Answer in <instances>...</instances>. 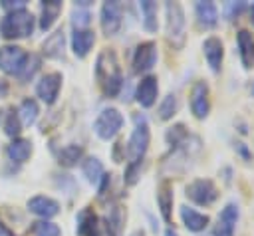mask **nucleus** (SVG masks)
Masks as SVG:
<instances>
[{
	"instance_id": "obj_8",
	"label": "nucleus",
	"mask_w": 254,
	"mask_h": 236,
	"mask_svg": "<svg viewBox=\"0 0 254 236\" xmlns=\"http://www.w3.org/2000/svg\"><path fill=\"white\" fill-rule=\"evenodd\" d=\"M189 107L194 119L202 121L210 115V87L204 79H196L189 91Z\"/></svg>"
},
{
	"instance_id": "obj_3",
	"label": "nucleus",
	"mask_w": 254,
	"mask_h": 236,
	"mask_svg": "<svg viewBox=\"0 0 254 236\" xmlns=\"http://www.w3.org/2000/svg\"><path fill=\"white\" fill-rule=\"evenodd\" d=\"M165 32L175 50H181L187 42V18L179 2H165Z\"/></svg>"
},
{
	"instance_id": "obj_25",
	"label": "nucleus",
	"mask_w": 254,
	"mask_h": 236,
	"mask_svg": "<svg viewBox=\"0 0 254 236\" xmlns=\"http://www.w3.org/2000/svg\"><path fill=\"white\" fill-rule=\"evenodd\" d=\"M8 157L16 163H24L30 159L32 155V143L28 139H14L10 145H8Z\"/></svg>"
},
{
	"instance_id": "obj_2",
	"label": "nucleus",
	"mask_w": 254,
	"mask_h": 236,
	"mask_svg": "<svg viewBox=\"0 0 254 236\" xmlns=\"http://www.w3.org/2000/svg\"><path fill=\"white\" fill-rule=\"evenodd\" d=\"M200 147H202L200 137L190 133L189 139L183 145L173 147L169 151V155L163 157V161H161V175L163 177H179V175H185L190 169L194 157L200 153Z\"/></svg>"
},
{
	"instance_id": "obj_40",
	"label": "nucleus",
	"mask_w": 254,
	"mask_h": 236,
	"mask_svg": "<svg viewBox=\"0 0 254 236\" xmlns=\"http://www.w3.org/2000/svg\"><path fill=\"white\" fill-rule=\"evenodd\" d=\"M24 0H18V2H12V0H2V8L4 10H8V12H12V10H20V8H24Z\"/></svg>"
},
{
	"instance_id": "obj_24",
	"label": "nucleus",
	"mask_w": 254,
	"mask_h": 236,
	"mask_svg": "<svg viewBox=\"0 0 254 236\" xmlns=\"http://www.w3.org/2000/svg\"><path fill=\"white\" fill-rule=\"evenodd\" d=\"M62 12V2L60 0H48L42 2V16H40V30H50L54 26V22L58 20Z\"/></svg>"
},
{
	"instance_id": "obj_36",
	"label": "nucleus",
	"mask_w": 254,
	"mask_h": 236,
	"mask_svg": "<svg viewBox=\"0 0 254 236\" xmlns=\"http://www.w3.org/2000/svg\"><path fill=\"white\" fill-rule=\"evenodd\" d=\"M141 165H143V161H139V163H127V169H125V175H123V180H125L127 186L137 184V180L141 177Z\"/></svg>"
},
{
	"instance_id": "obj_32",
	"label": "nucleus",
	"mask_w": 254,
	"mask_h": 236,
	"mask_svg": "<svg viewBox=\"0 0 254 236\" xmlns=\"http://www.w3.org/2000/svg\"><path fill=\"white\" fill-rule=\"evenodd\" d=\"M246 8H248V4H246L244 0H238V2L228 0V2H224V6H222V16H224V20L234 22V20H238V18L244 14Z\"/></svg>"
},
{
	"instance_id": "obj_47",
	"label": "nucleus",
	"mask_w": 254,
	"mask_h": 236,
	"mask_svg": "<svg viewBox=\"0 0 254 236\" xmlns=\"http://www.w3.org/2000/svg\"><path fill=\"white\" fill-rule=\"evenodd\" d=\"M248 89H250V95H252V97H254V79H252V81H250V85H248Z\"/></svg>"
},
{
	"instance_id": "obj_6",
	"label": "nucleus",
	"mask_w": 254,
	"mask_h": 236,
	"mask_svg": "<svg viewBox=\"0 0 254 236\" xmlns=\"http://www.w3.org/2000/svg\"><path fill=\"white\" fill-rule=\"evenodd\" d=\"M185 196L192 204L208 208L218 200L220 192H218V186L214 184V180H210V178H192L185 186Z\"/></svg>"
},
{
	"instance_id": "obj_26",
	"label": "nucleus",
	"mask_w": 254,
	"mask_h": 236,
	"mask_svg": "<svg viewBox=\"0 0 254 236\" xmlns=\"http://www.w3.org/2000/svg\"><path fill=\"white\" fill-rule=\"evenodd\" d=\"M81 173H83V177L87 178V182L97 184L99 178L103 177V163H101L97 157H89V159H85V161L81 163Z\"/></svg>"
},
{
	"instance_id": "obj_31",
	"label": "nucleus",
	"mask_w": 254,
	"mask_h": 236,
	"mask_svg": "<svg viewBox=\"0 0 254 236\" xmlns=\"http://www.w3.org/2000/svg\"><path fill=\"white\" fill-rule=\"evenodd\" d=\"M97 214L87 206V208H83L79 214H77V234L79 236H87V232L91 230V226L97 222Z\"/></svg>"
},
{
	"instance_id": "obj_20",
	"label": "nucleus",
	"mask_w": 254,
	"mask_h": 236,
	"mask_svg": "<svg viewBox=\"0 0 254 236\" xmlns=\"http://www.w3.org/2000/svg\"><path fill=\"white\" fill-rule=\"evenodd\" d=\"M173 202H175V192L169 180H163L157 186V204H159V212L163 216V220L169 224L173 220Z\"/></svg>"
},
{
	"instance_id": "obj_10",
	"label": "nucleus",
	"mask_w": 254,
	"mask_h": 236,
	"mask_svg": "<svg viewBox=\"0 0 254 236\" xmlns=\"http://www.w3.org/2000/svg\"><path fill=\"white\" fill-rule=\"evenodd\" d=\"M202 56L208 65V69L218 75L222 71V61H224V42L218 36H208L202 42Z\"/></svg>"
},
{
	"instance_id": "obj_35",
	"label": "nucleus",
	"mask_w": 254,
	"mask_h": 236,
	"mask_svg": "<svg viewBox=\"0 0 254 236\" xmlns=\"http://www.w3.org/2000/svg\"><path fill=\"white\" fill-rule=\"evenodd\" d=\"M20 129H22V125H20L18 113H16V111H10V113L6 115V119H4V133H6L8 137H18V135H20Z\"/></svg>"
},
{
	"instance_id": "obj_5",
	"label": "nucleus",
	"mask_w": 254,
	"mask_h": 236,
	"mask_svg": "<svg viewBox=\"0 0 254 236\" xmlns=\"http://www.w3.org/2000/svg\"><path fill=\"white\" fill-rule=\"evenodd\" d=\"M0 32L8 40L30 36L34 32V16H32V12H28L26 8L8 12L0 22Z\"/></svg>"
},
{
	"instance_id": "obj_46",
	"label": "nucleus",
	"mask_w": 254,
	"mask_h": 236,
	"mask_svg": "<svg viewBox=\"0 0 254 236\" xmlns=\"http://www.w3.org/2000/svg\"><path fill=\"white\" fill-rule=\"evenodd\" d=\"M165 236H179V234H177V232H175V230H173V228L169 226V228L165 230Z\"/></svg>"
},
{
	"instance_id": "obj_1",
	"label": "nucleus",
	"mask_w": 254,
	"mask_h": 236,
	"mask_svg": "<svg viewBox=\"0 0 254 236\" xmlns=\"http://www.w3.org/2000/svg\"><path fill=\"white\" fill-rule=\"evenodd\" d=\"M95 79L105 97H117L123 87V71L113 50L99 52L95 59Z\"/></svg>"
},
{
	"instance_id": "obj_43",
	"label": "nucleus",
	"mask_w": 254,
	"mask_h": 236,
	"mask_svg": "<svg viewBox=\"0 0 254 236\" xmlns=\"http://www.w3.org/2000/svg\"><path fill=\"white\" fill-rule=\"evenodd\" d=\"M6 91H8V85H6V81H2V79H0V97H4V95H6Z\"/></svg>"
},
{
	"instance_id": "obj_22",
	"label": "nucleus",
	"mask_w": 254,
	"mask_h": 236,
	"mask_svg": "<svg viewBox=\"0 0 254 236\" xmlns=\"http://www.w3.org/2000/svg\"><path fill=\"white\" fill-rule=\"evenodd\" d=\"M64 50H65V34L62 30L50 34L44 44H42V52L46 58H52V59H58V58H64Z\"/></svg>"
},
{
	"instance_id": "obj_33",
	"label": "nucleus",
	"mask_w": 254,
	"mask_h": 236,
	"mask_svg": "<svg viewBox=\"0 0 254 236\" xmlns=\"http://www.w3.org/2000/svg\"><path fill=\"white\" fill-rule=\"evenodd\" d=\"M32 232H34V236H62L60 226H58V224H54V222H50V220L34 222Z\"/></svg>"
},
{
	"instance_id": "obj_9",
	"label": "nucleus",
	"mask_w": 254,
	"mask_h": 236,
	"mask_svg": "<svg viewBox=\"0 0 254 236\" xmlns=\"http://www.w3.org/2000/svg\"><path fill=\"white\" fill-rule=\"evenodd\" d=\"M238 218H240V206H238V202H234V200L226 202L222 206L220 214H218V220H216L214 228H212V236H234Z\"/></svg>"
},
{
	"instance_id": "obj_18",
	"label": "nucleus",
	"mask_w": 254,
	"mask_h": 236,
	"mask_svg": "<svg viewBox=\"0 0 254 236\" xmlns=\"http://www.w3.org/2000/svg\"><path fill=\"white\" fill-rule=\"evenodd\" d=\"M236 48L240 56V63L244 69H254V36L250 30L242 28L236 32Z\"/></svg>"
},
{
	"instance_id": "obj_19",
	"label": "nucleus",
	"mask_w": 254,
	"mask_h": 236,
	"mask_svg": "<svg viewBox=\"0 0 254 236\" xmlns=\"http://www.w3.org/2000/svg\"><path fill=\"white\" fill-rule=\"evenodd\" d=\"M28 210H30L32 214L42 216L44 220H48V218H52V216H56V214L60 212V204H58L54 198H50V196L38 194V196H32V198L28 200Z\"/></svg>"
},
{
	"instance_id": "obj_42",
	"label": "nucleus",
	"mask_w": 254,
	"mask_h": 236,
	"mask_svg": "<svg viewBox=\"0 0 254 236\" xmlns=\"http://www.w3.org/2000/svg\"><path fill=\"white\" fill-rule=\"evenodd\" d=\"M236 129H238V133H240V135H248V125H246V123H242V121H240Z\"/></svg>"
},
{
	"instance_id": "obj_14",
	"label": "nucleus",
	"mask_w": 254,
	"mask_h": 236,
	"mask_svg": "<svg viewBox=\"0 0 254 236\" xmlns=\"http://www.w3.org/2000/svg\"><path fill=\"white\" fill-rule=\"evenodd\" d=\"M159 97V81L155 75H145L135 87V99L143 109H149L157 103Z\"/></svg>"
},
{
	"instance_id": "obj_27",
	"label": "nucleus",
	"mask_w": 254,
	"mask_h": 236,
	"mask_svg": "<svg viewBox=\"0 0 254 236\" xmlns=\"http://www.w3.org/2000/svg\"><path fill=\"white\" fill-rule=\"evenodd\" d=\"M16 113H18L20 123H22L24 127H30V125L36 123L40 109H38V103H36L34 99H24V101L20 103V109H18Z\"/></svg>"
},
{
	"instance_id": "obj_15",
	"label": "nucleus",
	"mask_w": 254,
	"mask_h": 236,
	"mask_svg": "<svg viewBox=\"0 0 254 236\" xmlns=\"http://www.w3.org/2000/svg\"><path fill=\"white\" fill-rule=\"evenodd\" d=\"M194 16L200 28L204 30H214L218 26L220 14H218V6L212 0H196L194 2Z\"/></svg>"
},
{
	"instance_id": "obj_37",
	"label": "nucleus",
	"mask_w": 254,
	"mask_h": 236,
	"mask_svg": "<svg viewBox=\"0 0 254 236\" xmlns=\"http://www.w3.org/2000/svg\"><path fill=\"white\" fill-rule=\"evenodd\" d=\"M89 18H91V14H89L85 8H79V6H77V10H75L73 16H71V24H73L75 30H85V28L89 26Z\"/></svg>"
},
{
	"instance_id": "obj_13",
	"label": "nucleus",
	"mask_w": 254,
	"mask_h": 236,
	"mask_svg": "<svg viewBox=\"0 0 254 236\" xmlns=\"http://www.w3.org/2000/svg\"><path fill=\"white\" fill-rule=\"evenodd\" d=\"M28 54L18 46H2L0 48V69L8 75H18Z\"/></svg>"
},
{
	"instance_id": "obj_45",
	"label": "nucleus",
	"mask_w": 254,
	"mask_h": 236,
	"mask_svg": "<svg viewBox=\"0 0 254 236\" xmlns=\"http://www.w3.org/2000/svg\"><path fill=\"white\" fill-rule=\"evenodd\" d=\"M248 12H250V22H252V26H254V2L248 6Z\"/></svg>"
},
{
	"instance_id": "obj_44",
	"label": "nucleus",
	"mask_w": 254,
	"mask_h": 236,
	"mask_svg": "<svg viewBox=\"0 0 254 236\" xmlns=\"http://www.w3.org/2000/svg\"><path fill=\"white\" fill-rule=\"evenodd\" d=\"M0 236H12V232H10L2 222H0Z\"/></svg>"
},
{
	"instance_id": "obj_39",
	"label": "nucleus",
	"mask_w": 254,
	"mask_h": 236,
	"mask_svg": "<svg viewBox=\"0 0 254 236\" xmlns=\"http://www.w3.org/2000/svg\"><path fill=\"white\" fill-rule=\"evenodd\" d=\"M232 149L236 151V155L242 159V161H246V163H250L252 161V149L244 143V141H232Z\"/></svg>"
},
{
	"instance_id": "obj_38",
	"label": "nucleus",
	"mask_w": 254,
	"mask_h": 236,
	"mask_svg": "<svg viewBox=\"0 0 254 236\" xmlns=\"http://www.w3.org/2000/svg\"><path fill=\"white\" fill-rule=\"evenodd\" d=\"M87 236H115L107 218H97V222L91 226V230L87 232Z\"/></svg>"
},
{
	"instance_id": "obj_21",
	"label": "nucleus",
	"mask_w": 254,
	"mask_h": 236,
	"mask_svg": "<svg viewBox=\"0 0 254 236\" xmlns=\"http://www.w3.org/2000/svg\"><path fill=\"white\" fill-rule=\"evenodd\" d=\"M95 44V34L93 30L85 28V30H73V36H71V50L77 58H85L91 48Z\"/></svg>"
},
{
	"instance_id": "obj_17",
	"label": "nucleus",
	"mask_w": 254,
	"mask_h": 236,
	"mask_svg": "<svg viewBox=\"0 0 254 236\" xmlns=\"http://www.w3.org/2000/svg\"><path fill=\"white\" fill-rule=\"evenodd\" d=\"M60 87H62V75H60L58 71H54V73H46V75L38 81L36 93H38V97H40L46 105H52V103L56 101L58 93H60Z\"/></svg>"
},
{
	"instance_id": "obj_23",
	"label": "nucleus",
	"mask_w": 254,
	"mask_h": 236,
	"mask_svg": "<svg viewBox=\"0 0 254 236\" xmlns=\"http://www.w3.org/2000/svg\"><path fill=\"white\" fill-rule=\"evenodd\" d=\"M139 10H141V18H143V28L149 32V34H155L159 30V6L157 2H151V0H143L139 2Z\"/></svg>"
},
{
	"instance_id": "obj_34",
	"label": "nucleus",
	"mask_w": 254,
	"mask_h": 236,
	"mask_svg": "<svg viewBox=\"0 0 254 236\" xmlns=\"http://www.w3.org/2000/svg\"><path fill=\"white\" fill-rule=\"evenodd\" d=\"M38 67H40V58L34 56V54H30V56L26 58V61H24V65H22L18 77H20L22 81H28V79L34 77V73L38 71Z\"/></svg>"
},
{
	"instance_id": "obj_41",
	"label": "nucleus",
	"mask_w": 254,
	"mask_h": 236,
	"mask_svg": "<svg viewBox=\"0 0 254 236\" xmlns=\"http://www.w3.org/2000/svg\"><path fill=\"white\" fill-rule=\"evenodd\" d=\"M218 175L222 177V180H224L226 184H230V182H232V167H222Z\"/></svg>"
},
{
	"instance_id": "obj_12",
	"label": "nucleus",
	"mask_w": 254,
	"mask_h": 236,
	"mask_svg": "<svg viewBox=\"0 0 254 236\" xmlns=\"http://www.w3.org/2000/svg\"><path fill=\"white\" fill-rule=\"evenodd\" d=\"M157 44L155 42H141L133 52V71L135 73H147L157 63Z\"/></svg>"
},
{
	"instance_id": "obj_16",
	"label": "nucleus",
	"mask_w": 254,
	"mask_h": 236,
	"mask_svg": "<svg viewBox=\"0 0 254 236\" xmlns=\"http://www.w3.org/2000/svg\"><path fill=\"white\" fill-rule=\"evenodd\" d=\"M179 214H181V220H183L185 228H187L189 232H192V234L204 232V230L208 228V224H210V216H208V214L198 212L196 208L187 206V204H183V206L179 208Z\"/></svg>"
},
{
	"instance_id": "obj_28",
	"label": "nucleus",
	"mask_w": 254,
	"mask_h": 236,
	"mask_svg": "<svg viewBox=\"0 0 254 236\" xmlns=\"http://www.w3.org/2000/svg\"><path fill=\"white\" fill-rule=\"evenodd\" d=\"M189 135H190V131L187 129L185 123H175V125H171V127L167 129V133H165V141H167V145L173 149V147L183 145V143L189 139Z\"/></svg>"
},
{
	"instance_id": "obj_29",
	"label": "nucleus",
	"mask_w": 254,
	"mask_h": 236,
	"mask_svg": "<svg viewBox=\"0 0 254 236\" xmlns=\"http://www.w3.org/2000/svg\"><path fill=\"white\" fill-rule=\"evenodd\" d=\"M177 111H179V99H177V95L175 93H167L163 97V101L159 103V109H157L159 119L161 121H171L177 115Z\"/></svg>"
},
{
	"instance_id": "obj_11",
	"label": "nucleus",
	"mask_w": 254,
	"mask_h": 236,
	"mask_svg": "<svg viewBox=\"0 0 254 236\" xmlns=\"http://www.w3.org/2000/svg\"><path fill=\"white\" fill-rule=\"evenodd\" d=\"M123 14H121V4L107 0L101 4V14H99V24L105 36H115L121 28Z\"/></svg>"
},
{
	"instance_id": "obj_30",
	"label": "nucleus",
	"mask_w": 254,
	"mask_h": 236,
	"mask_svg": "<svg viewBox=\"0 0 254 236\" xmlns=\"http://www.w3.org/2000/svg\"><path fill=\"white\" fill-rule=\"evenodd\" d=\"M81 157H83V149H81L79 145H65V147L58 153V161H60V165H64V167H73V165H77V163L81 161Z\"/></svg>"
},
{
	"instance_id": "obj_4",
	"label": "nucleus",
	"mask_w": 254,
	"mask_h": 236,
	"mask_svg": "<svg viewBox=\"0 0 254 236\" xmlns=\"http://www.w3.org/2000/svg\"><path fill=\"white\" fill-rule=\"evenodd\" d=\"M133 131H131V137L127 141V147H125V155L129 159V163H139L145 159V153L149 149V143H151V131H149V123H147V117L143 113H135L133 115Z\"/></svg>"
},
{
	"instance_id": "obj_7",
	"label": "nucleus",
	"mask_w": 254,
	"mask_h": 236,
	"mask_svg": "<svg viewBox=\"0 0 254 236\" xmlns=\"http://www.w3.org/2000/svg\"><path fill=\"white\" fill-rule=\"evenodd\" d=\"M123 127V115L115 107H105L93 121V131L101 141H111Z\"/></svg>"
}]
</instances>
